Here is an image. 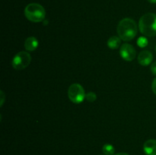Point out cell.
<instances>
[{
	"instance_id": "13",
	"label": "cell",
	"mask_w": 156,
	"mask_h": 155,
	"mask_svg": "<svg viewBox=\"0 0 156 155\" xmlns=\"http://www.w3.org/2000/svg\"><path fill=\"white\" fill-rule=\"evenodd\" d=\"M85 99L90 103H93L97 100V94L94 92H88L85 95Z\"/></svg>"
},
{
	"instance_id": "10",
	"label": "cell",
	"mask_w": 156,
	"mask_h": 155,
	"mask_svg": "<svg viewBox=\"0 0 156 155\" xmlns=\"http://www.w3.org/2000/svg\"><path fill=\"white\" fill-rule=\"evenodd\" d=\"M121 40L120 36H112L108 39L107 45L111 50H117L121 46Z\"/></svg>"
},
{
	"instance_id": "5",
	"label": "cell",
	"mask_w": 156,
	"mask_h": 155,
	"mask_svg": "<svg viewBox=\"0 0 156 155\" xmlns=\"http://www.w3.org/2000/svg\"><path fill=\"white\" fill-rule=\"evenodd\" d=\"M31 62V56L26 51H21L17 53L12 59V67L15 70L21 71L27 68Z\"/></svg>"
},
{
	"instance_id": "9",
	"label": "cell",
	"mask_w": 156,
	"mask_h": 155,
	"mask_svg": "<svg viewBox=\"0 0 156 155\" xmlns=\"http://www.w3.org/2000/svg\"><path fill=\"white\" fill-rule=\"evenodd\" d=\"M38 45H39L38 40L34 36H29L24 41V48L27 51H34L37 49Z\"/></svg>"
},
{
	"instance_id": "14",
	"label": "cell",
	"mask_w": 156,
	"mask_h": 155,
	"mask_svg": "<svg viewBox=\"0 0 156 155\" xmlns=\"http://www.w3.org/2000/svg\"><path fill=\"white\" fill-rule=\"evenodd\" d=\"M150 70H151V72H152V74L156 75V62H154L151 65Z\"/></svg>"
},
{
	"instance_id": "12",
	"label": "cell",
	"mask_w": 156,
	"mask_h": 155,
	"mask_svg": "<svg viewBox=\"0 0 156 155\" xmlns=\"http://www.w3.org/2000/svg\"><path fill=\"white\" fill-rule=\"evenodd\" d=\"M149 41L146 36H140L138 40H137V45L141 48H144V47L147 46Z\"/></svg>"
},
{
	"instance_id": "3",
	"label": "cell",
	"mask_w": 156,
	"mask_h": 155,
	"mask_svg": "<svg viewBox=\"0 0 156 155\" xmlns=\"http://www.w3.org/2000/svg\"><path fill=\"white\" fill-rule=\"evenodd\" d=\"M26 18L34 23L41 22L46 16V11L41 5L38 3H30L24 9Z\"/></svg>"
},
{
	"instance_id": "6",
	"label": "cell",
	"mask_w": 156,
	"mask_h": 155,
	"mask_svg": "<svg viewBox=\"0 0 156 155\" xmlns=\"http://www.w3.org/2000/svg\"><path fill=\"white\" fill-rule=\"evenodd\" d=\"M120 55L126 62H131L136 56V52L134 47L129 43H123L120 47Z\"/></svg>"
},
{
	"instance_id": "17",
	"label": "cell",
	"mask_w": 156,
	"mask_h": 155,
	"mask_svg": "<svg viewBox=\"0 0 156 155\" xmlns=\"http://www.w3.org/2000/svg\"><path fill=\"white\" fill-rule=\"evenodd\" d=\"M114 155H129L127 153H124V152H120V153H117Z\"/></svg>"
},
{
	"instance_id": "19",
	"label": "cell",
	"mask_w": 156,
	"mask_h": 155,
	"mask_svg": "<svg viewBox=\"0 0 156 155\" xmlns=\"http://www.w3.org/2000/svg\"><path fill=\"white\" fill-rule=\"evenodd\" d=\"M155 53H156V46H155Z\"/></svg>"
},
{
	"instance_id": "8",
	"label": "cell",
	"mask_w": 156,
	"mask_h": 155,
	"mask_svg": "<svg viewBox=\"0 0 156 155\" xmlns=\"http://www.w3.org/2000/svg\"><path fill=\"white\" fill-rule=\"evenodd\" d=\"M143 151L146 155H156V140L149 139L145 141Z\"/></svg>"
},
{
	"instance_id": "7",
	"label": "cell",
	"mask_w": 156,
	"mask_h": 155,
	"mask_svg": "<svg viewBox=\"0 0 156 155\" xmlns=\"http://www.w3.org/2000/svg\"><path fill=\"white\" fill-rule=\"evenodd\" d=\"M153 59V55L149 50H143L138 55V62L143 66L149 65Z\"/></svg>"
},
{
	"instance_id": "11",
	"label": "cell",
	"mask_w": 156,
	"mask_h": 155,
	"mask_svg": "<svg viewBox=\"0 0 156 155\" xmlns=\"http://www.w3.org/2000/svg\"><path fill=\"white\" fill-rule=\"evenodd\" d=\"M102 151L105 155H114L115 148L111 144H105L102 147Z\"/></svg>"
},
{
	"instance_id": "4",
	"label": "cell",
	"mask_w": 156,
	"mask_h": 155,
	"mask_svg": "<svg viewBox=\"0 0 156 155\" xmlns=\"http://www.w3.org/2000/svg\"><path fill=\"white\" fill-rule=\"evenodd\" d=\"M85 90L80 84L75 83L69 86L68 89V97L69 100L76 104L82 103L85 99Z\"/></svg>"
},
{
	"instance_id": "16",
	"label": "cell",
	"mask_w": 156,
	"mask_h": 155,
	"mask_svg": "<svg viewBox=\"0 0 156 155\" xmlns=\"http://www.w3.org/2000/svg\"><path fill=\"white\" fill-rule=\"evenodd\" d=\"M0 94H1V96H0V97H1V102H0V106H2L3 103H4V102H5V96L4 92H3L2 91H1Z\"/></svg>"
},
{
	"instance_id": "18",
	"label": "cell",
	"mask_w": 156,
	"mask_h": 155,
	"mask_svg": "<svg viewBox=\"0 0 156 155\" xmlns=\"http://www.w3.org/2000/svg\"><path fill=\"white\" fill-rule=\"evenodd\" d=\"M147 1L150 3H153V4H155L156 3V0H147Z\"/></svg>"
},
{
	"instance_id": "2",
	"label": "cell",
	"mask_w": 156,
	"mask_h": 155,
	"mask_svg": "<svg viewBox=\"0 0 156 155\" xmlns=\"http://www.w3.org/2000/svg\"><path fill=\"white\" fill-rule=\"evenodd\" d=\"M139 30L145 36H156V15L146 13L139 21Z\"/></svg>"
},
{
	"instance_id": "1",
	"label": "cell",
	"mask_w": 156,
	"mask_h": 155,
	"mask_svg": "<svg viewBox=\"0 0 156 155\" xmlns=\"http://www.w3.org/2000/svg\"><path fill=\"white\" fill-rule=\"evenodd\" d=\"M117 31L118 36L123 41H130L136 37L138 33V27L133 19L126 18L117 24Z\"/></svg>"
},
{
	"instance_id": "15",
	"label": "cell",
	"mask_w": 156,
	"mask_h": 155,
	"mask_svg": "<svg viewBox=\"0 0 156 155\" xmlns=\"http://www.w3.org/2000/svg\"><path fill=\"white\" fill-rule=\"evenodd\" d=\"M152 90L154 94L156 95V78L153 79V81L152 82Z\"/></svg>"
}]
</instances>
